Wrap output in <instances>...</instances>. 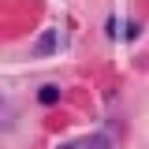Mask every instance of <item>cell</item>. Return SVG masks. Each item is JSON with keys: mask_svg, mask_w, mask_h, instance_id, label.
I'll use <instances>...</instances> for the list:
<instances>
[{"mask_svg": "<svg viewBox=\"0 0 149 149\" xmlns=\"http://www.w3.org/2000/svg\"><path fill=\"white\" fill-rule=\"evenodd\" d=\"M37 101H41V104H56V101H60V90H56V86H41V90H37Z\"/></svg>", "mask_w": 149, "mask_h": 149, "instance_id": "7a4b0ae2", "label": "cell"}, {"mask_svg": "<svg viewBox=\"0 0 149 149\" xmlns=\"http://www.w3.org/2000/svg\"><path fill=\"white\" fill-rule=\"evenodd\" d=\"M60 149H108V142L101 134H93V138H74V142H67V146H60Z\"/></svg>", "mask_w": 149, "mask_h": 149, "instance_id": "6da1fadb", "label": "cell"}]
</instances>
